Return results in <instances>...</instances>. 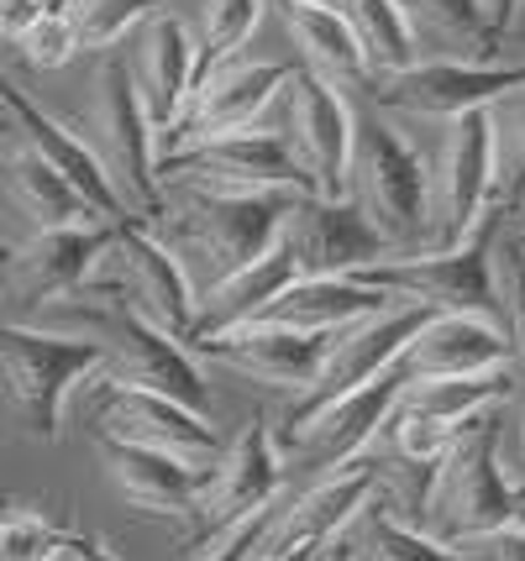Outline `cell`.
Instances as JSON below:
<instances>
[{
  "label": "cell",
  "mask_w": 525,
  "mask_h": 561,
  "mask_svg": "<svg viewBox=\"0 0 525 561\" xmlns=\"http://www.w3.org/2000/svg\"><path fill=\"white\" fill-rule=\"evenodd\" d=\"M26 325H43V331L101 346V373L90 378L95 389H148L205 415V378L195 367V357L174 336L152 331L142 316H132L116 294L84 284V289L32 310Z\"/></svg>",
  "instance_id": "1"
},
{
  "label": "cell",
  "mask_w": 525,
  "mask_h": 561,
  "mask_svg": "<svg viewBox=\"0 0 525 561\" xmlns=\"http://www.w3.org/2000/svg\"><path fill=\"white\" fill-rule=\"evenodd\" d=\"M163 210L152 220V237L169 247L195 299L221 278L248 268L278 242V216L289 195H248V190H210V184H158Z\"/></svg>",
  "instance_id": "2"
},
{
  "label": "cell",
  "mask_w": 525,
  "mask_h": 561,
  "mask_svg": "<svg viewBox=\"0 0 525 561\" xmlns=\"http://www.w3.org/2000/svg\"><path fill=\"white\" fill-rule=\"evenodd\" d=\"M347 199L389 257L425 247V158L384 116H352Z\"/></svg>",
  "instance_id": "3"
},
{
  "label": "cell",
  "mask_w": 525,
  "mask_h": 561,
  "mask_svg": "<svg viewBox=\"0 0 525 561\" xmlns=\"http://www.w3.org/2000/svg\"><path fill=\"white\" fill-rule=\"evenodd\" d=\"M521 504V493L504 483L500 467V420L478 415L463 425V436L447 446V457L436 462V483L425 499L421 530L436 546H478L494 540L510 525V514Z\"/></svg>",
  "instance_id": "4"
},
{
  "label": "cell",
  "mask_w": 525,
  "mask_h": 561,
  "mask_svg": "<svg viewBox=\"0 0 525 561\" xmlns=\"http://www.w3.org/2000/svg\"><path fill=\"white\" fill-rule=\"evenodd\" d=\"M500 226H504V216H489L468 242L452 247V252L384 257V263L357 268L352 278L378 294H389V299H404V305H425V310H436V316H468V320H483V325H500L504 331L500 289H494Z\"/></svg>",
  "instance_id": "5"
},
{
  "label": "cell",
  "mask_w": 525,
  "mask_h": 561,
  "mask_svg": "<svg viewBox=\"0 0 525 561\" xmlns=\"http://www.w3.org/2000/svg\"><path fill=\"white\" fill-rule=\"evenodd\" d=\"M75 137L90 147L95 169L105 173L111 195L126 216L137 220H158L163 210V190H158V152H152V126L137 105V90H132V73H126V58L105 53L101 73H95V105H90V122L84 131L75 126Z\"/></svg>",
  "instance_id": "6"
},
{
  "label": "cell",
  "mask_w": 525,
  "mask_h": 561,
  "mask_svg": "<svg viewBox=\"0 0 525 561\" xmlns=\"http://www.w3.org/2000/svg\"><path fill=\"white\" fill-rule=\"evenodd\" d=\"M494 216V158H489V122L468 111L447 122L436 158L425 163V247L452 252Z\"/></svg>",
  "instance_id": "7"
},
{
  "label": "cell",
  "mask_w": 525,
  "mask_h": 561,
  "mask_svg": "<svg viewBox=\"0 0 525 561\" xmlns=\"http://www.w3.org/2000/svg\"><path fill=\"white\" fill-rule=\"evenodd\" d=\"M101 373V346L58 336L26 320H0V383L22 404L26 425L43 440H58L64 404L79 383H90Z\"/></svg>",
  "instance_id": "8"
},
{
  "label": "cell",
  "mask_w": 525,
  "mask_h": 561,
  "mask_svg": "<svg viewBox=\"0 0 525 561\" xmlns=\"http://www.w3.org/2000/svg\"><path fill=\"white\" fill-rule=\"evenodd\" d=\"M90 289L116 294L132 316H142L152 331L184 342L190 336V320H195V294L184 284L179 263L169 257V247L152 237L148 220L122 216L111 226V242H105L101 263L90 273Z\"/></svg>",
  "instance_id": "9"
},
{
  "label": "cell",
  "mask_w": 525,
  "mask_h": 561,
  "mask_svg": "<svg viewBox=\"0 0 525 561\" xmlns=\"http://www.w3.org/2000/svg\"><path fill=\"white\" fill-rule=\"evenodd\" d=\"M436 316V310H425V305H404L395 299L389 310H378V316L357 320L347 331H336V336H326V363L316 373V383L278 415V436H289V431H300L310 415H321L326 404H336V399H347L357 393L363 383H374L378 373H389V367L400 363V352L415 336H421V325Z\"/></svg>",
  "instance_id": "10"
},
{
  "label": "cell",
  "mask_w": 525,
  "mask_h": 561,
  "mask_svg": "<svg viewBox=\"0 0 525 561\" xmlns=\"http://www.w3.org/2000/svg\"><path fill=\"white\" fill-rule=\"evenodd\" d=\"M158 184H210V190H248V195H310L300 163L274 126H242L226 137L174 147L158 158Z\"/></svg>",
  "instance_id": "11"
},
{
  "label": "cell",
  "mask_w": 525,
  "mask_h": 561,
  "mask_svg": "<svg viewBox=\"0 0 525 561\" xmlns=\"http://www.w3.org/2000/svg\"><path fill=\"white\" fill-rule=\"evenodd\" d=\"M284 493V457L274 446V425L263 415H252L231 446H221V457L205 467L201 478V510H195V536L184 540L190 551L210 546L226 536L231 525L252 519L258 510H269Z\"/></svg>",
  "instance_id": "12"
},
{
  "label": "cell",
  "mask_w": 525,
  "mask_h": 561,
  "mask_svg": "<svg viewBox=\"0 0 525 561\" xmlns=\"http://www.w3.org/2000/svg\"><path fill=\"white\" fill-rule=\"evenodd\" d=\"M400 393H404V373H400V363H395L389 373H378L374 383H363L357 393L326 404L321 415H310L300 431L278 436L274 440L278 457L289 451L295 467L310 472V478L347 472V467H357L363 457H374V440H378V431H384V420L395 415Z\"/></svg>",
  "instance_id": "13"
},
{
  "label": "cell",
  "mask_w": 525,
  "mask_h": 561,
  "mask_svg": "<svg viewBox=\"0 0 525 561\" xmlns=\"http://www.w3.org/2000/svg\"><path fill=\"white\" fill-rule=\"evenodd\" d=\"M284 126L278 137L289 147V158L300 163L310 195L347 199V152H352V105L342 90L321 84L316 73L289 69L284 79Z\"/></svg>",
  "instance_id": "14"
},
{
  "label": "cell",
  "mask_w": 525,
  "mask_h": 561,
  "mask_svg": "<svg viewBox=\"0 0 525 561\" xmlns=\"http://www.w3.org/2000/svg\"><path fill=\"white\" fill-rule=\"evenodd\" d=\"M525 90V64H452V58H421L404 73L374 79L368 100L378 111H404V116H431V122H457L468 111H489L500 95Z\"/></svg>",
  "instance_id": "15"
},
{
  "label": "cell",
  "mask_w": 525,
  "mask_h": 561,
  "mask_svg": "<svg viewBox=\"0 0 525 561\" xmlns=\"http://www.w3.org/2000/svg\"><path fill=\"white\" fill-rule=\"evenodd\" d=\"M289 69L295 64H284V58H226V64H216L190 90V105L174 122V131L158 142V158H169L174 147L205 142V137H226V131L258 126V116L278 100Z\"/></svg>",
  "instance_id": "16"
},
{
  "label": "cell",
  "mask_w": 525,
  "mask_h": 561,
  "mask_svg": "<svg viewBox=\"0 0 525 561\" xmlns=\"http://www.w3.org/2000/svg\"><path fill=\"white\" fill-rule=\"evenodd\" d=\"M278 247L295 257L300 278H352L368 263H384L389 252L368 231V220L352 210V199L289 195L278 216Z\"/></svg>",
  "instance_id": "17"
},
{
  "label": "cell",
  "mask_w": 525,
  "mask_h": 561,
  "mask_svg": "<svg viewBox=\"0 0 525 561\" xmlns=\"http://www.w3.org/2000/svg\"><path fill=\"white\" fill-rule=\"evenodd\" d=\"M111 226H116V220L32 231L22 247H11V257H5V278H0V294L32 316V310H43V305H53V299L84 289V284H90V273H95V263H101L105 242H111Z\"/></svg>",
  "instance_id": "18"
},
{
  "label": "cell",
  "mask_w": 525,
  "mask_h": 561,
  "mask_svg": "<svg viewBox=\"0 0 525 561\" xmlns=\"http://www.w3.org/2000/svg\"><path fill=\"white\" fill-rule=\"evenodd\" d=\"M95 389V383H90ZM101 410H95V436H116L126 446H148L163 451L174 462L190 467H210L221 457V436L201 410H184L163 393L148 389H101Z\"/></svg>",
  "instance_id": "19"
},
{
  "label": "cell",
  "mask_w": 525,
  "mask_h": 561,
  "mask_svg": "<svg viewBox=\"0 0 525 561\" xmlns=\"http://www.w3.org/2000/svg\"><path fill=\"white\" fill-rule=\"evenodd\" d=\"M132 90H137V105L152 126V152L158 142L174 131V122L190 105V90H195V48H190V26L174 22L169 11H152L148 22L132 32Z\"/></svg>",
  "instance_id": "20"
},
{
  "label": "cell",
  "mask_w": 525,
  "mask_h": 561,
  "mask_svg": "<svg viewBox=\"0 0 525 561\" xmlns=\"http://www.w3.org/2000/svg\"><path fill=\"white\" fill-rule=\"evenodd\" d=\"M190 357H210V363L242 373L252 383H269V389H284L300 399L316 373L326 363V336H305V331H289V325H237L226 336H210L201 346H184Z\"/></svg>",
  "instance_id": "21"
},
{
  "label": "cell",
  "mask_w": 525,
  "mask_h": 561,
  "mask_svg": "<svg viewBox=\"0 0 525 561\" xmlns=\"http://www.w3.org/2000/svg\"><path fill=\"white\" fill-rule=\"evenodd\" d=\"M0 111H5V122H11V131L22 137L26 152H37L43 163H48L69 190H75L90 210L101 220H122L126 210L116 205V195H111V184H105V173L95 169V158H90V147L75 137V126L53 122L48 111L37 105V100H26L11 79H5V69H0Z\"/></svg>",
  "instance_id": "22"
},
{
  "label": "cell",
  "mask_w": 525,
  "mask_h": 561,
  "mask_svg": "<svg viewBox=\"0 0 525 561\" xmlns=\"http://www.w3.org/2000/svg\"><path fill=\"white\" fill-rule=\"evenodd\" d=\"M95 446H101V462L111 472V483L126 493V504H137L142 514H158V519H179L184 540L195 536L205 467L174 462V457L148 451V446H126L116 436H95Z\"/></svg>",
  "instance_id": "23"
},
{
  "label": "cell",
  "mask_w": 525,
  "mask_h": 561,
  "mask_svg": "<svg viewBox=\"0 0 525 561\" xmlns=\"http://www.w3.org/2000/svg\"><path fill=\"white\" fill-rule=\"evenodd\" d=\"M510 342L500 325H483L468 316H431L421 325V336L400 352L404 383L421 378H494L510 373Z\"/></svg>",
  "instance_id": "24"
},
{
  "label": "cell",
  "mask_w": 525,
  "mask_h": 561,
  "mask_svg": "<svg viewBox=\"0 0 525 561\" xmlns=\"http://www.w3.org/2000/svg\"><path fill=\"white\" fill-rule=\"evenodd\" d=\"M300 273H295V257L284 252V247H269L263 257H252L248 268H237L231 278H221L216 289L195 299V320H190V336L179 346H201L210 336H226V331H237V325H252V320L263 316L269 305H274L278 294L289 289Z\"/></svg>",
  "instance_id": "25"
},
{
  "label": "cell",
  "mask_w": 525,
  "mask_h": 561,
  "mask_svg": "<svg viewBox=\"0 0 525 561\" xmlns=\"http://www.w3.org/2000/svg\"><path fill=\"white\" fill-rule=\"evenodd\" d=\"M389 305H395L389 294L368 289L357 278H295L258 320L263 325H289V331H305V336H336V331H347V325L378 316Z\"/></svg>",
  "instance_id": "26"
},
{
  "label": "cell",
  "mask_w": 525,
  "mask_h": 561,
  "mask_svg": "<svg viewBox=\"0 0 525 561\" xmlns=\"http://www.w3.org/2000/svg\"><path fill=\"white\" fill-rule=\"evenodd\" d=\"M410 43H415V64L421 58H452V64H494L500 53V32L483 16V0H395Z\"/></svg>",
  "instance_id": "27"
},
{
  "label": "cell",
  "mask_w": 525,
  "mask_h": 561,
  "mask_svg": "<svg viewBox=\"0 0 525 561\" xmlns=\"http://www.w3.org/2000/svg\"><path fill=\"white\" fill-rule=\"evenodd\" d=\"M284 32L295 37L300 48V69L316 73L331 90H368V69H363V53L352 43L342 11H300V5H278Z\"/></svg>",
  "instance_id": "28"
},
{
  "label": "cell",
  "mask_w": 525,
  "mask_h": 561,
  "mask_svg": "<svg viewBox=\"0 0 525 561\" xmlns=\"http://www.w3.org/2000/svg\"><path fill=\"white\" fill-rule=\"evenodd\" d=\"M510 389H515L510 373H494V378H421V383H404L395 410L457 436L468 420L494 415V404L510 399Z\"/></svg>",
  "instance_id": "29"
},
{
  "label": "cell",
  "mask_w": 525,
  "mask_h": 561,
  "mask_svg": "<svg viewBox=\"0 0 525 561\" xmlns=\"http://www.w3.org/2000/svg\"><path fill=\"white\" fill-rule=\"evenodd\" d=\"M5 199L32 220V231H53V226H90V220H101L84 199L58 179V173L37 158V152H26L16 147L11 152V163H5Z\"/></svg>",
  "instance_id": "30"
},
{
  "label": "cell",
  "mask_w": 525,
  "mask_h": 561,
  "mask_svg": "<svg viewBox=\"0 0 525 561\" xmlns=\"http://www.w3.org/2000/svg\"><path fill=\"white\" fill-rule=\"evenodd\" d=\"M336 540H342L347 561H483V557H463V551L436 546L425 530L400 525L389 510H378L374 499L352 514V525Z\"/></svg>",
  "instance_id": "31"
},
{
  "label": "cell",
  "mask_w": 525,
  "mask_h": 561,
  "mask_svg": "<svg viewBox=\"0 0 525 561\" xmlns=\"http://www.w3.org/2000/svg\"><path fill=\"white\" fill-rule=\"evenodd\" d=\"M336 11H342L352 43L363 53L368 84H374V79H389V73H404L415 64V43H410V26H404L395 0H342Z\"/></svg>",
  "instance_id": "32"
},
{
  "label": "cell",
  "mask_w": 525,
  "mask_h": 561,
  "mask_svg": "<svg viewBox=\"0 0 525 561\" xmlns=\"http://www.w3.org/2000/svg\"><path fill=\"white\" fill-rule=\"evenodd\" d=\"M489 158H494V216H515L525 199V90L500 95L489 111Z\"/></svg>",
  "instance_id": "33"
},
{
  "label": "cell",
  "mask_w": 525,
  "mask_h": 561,
  "mask_svg": "<svg viewBox=\"0 0 525 561\" xmlns=\"http://www.w3.org/2000/svg\"><path fill=\"white\" fill-rule=\"evenodd\" d=\"M258 11L263 0H201V16H195V32H190V48H195V84L205 73L237 58V48L252 37L258 26Z\"/></svg>",
  "instance_id": "34"
},
{
  "label": "cell",
  "mask_w": 525,
  "mask_h": 561,
  "mask_svg": "<svg viewBox=\"0 0 525 561\" xmlns=\"http://www.w3.org/2000/svg\"><path fill=\"white\" fill-rule=\"evenodd\" d=\"M169 0H64V22L75 32V43L84 53H111L126 32L148 22L152 11H163Z\"/></svg>",
  "instance_id": "35"
},
{
  "label": "cell",
  "mask_w": 525,
  "mask_h": 561,
  "mask_svg": "<svg viewBox=\"0 0 525 561\" xmlns=\"http://www.w3.org/2000/svg\"><path fill=\"white\" fill-rule=\"evenodd\" d=\"M69 546H75V530H64L48 514L26 504L0 510V561H58L69 557Z\"/></svg>",
  "instance_id": "36"
},
{
  "label": "cell",
  "mask_w": 525,
  "mask_h": 561,
  "mask_svg": "<svg viewBox=\"0 0 525 561\" xmlns=\"http://www.w3.org/2000/svg\"><path fill=\"white\" fill-rule=\"evenodd\" d=\"M494 289H500L510 357L525 363V247H515V242L494 247Z\"/></svg>",
  "instance_id": "37"
},
{
  "label": "cell",
  "mask_w": 525,
  "mask_h": 561,
  "mask_svg": "<svg viewBox=\"0 0 525 561\" xmlns=\"http://www.w3.org/2000/svg\"><path fill=\"white\" fill-rule=\"evenodd\" d=\"M16 48H22V58L32 69H64L79 53V43H75V32H69V22H64V11L48 5V11L16 37Z\"/></svg>",
  "instance_id": "38"
},
{
  "label": "cell",
  "mask_w": 525,
  "mask_h": 561,
  "mask_svg": "<svg viewBox=\"0 0 525 561\" xmlns=\"http://www.w3.org/2000/svg\"><path fill=\"white\" fill-rule=\"evenodd\" d=\"M274 504H269V510H258L252 519H242V525H231V530L216 536L210 546H201L195 561H252L258 557V546H263V536H269V525H274Z\"/></svg>",
  "instance_id": "39"
},
{
  "label": "cell",
  "mask_w": 525,
  "mask_h": 561,
  "mask_svg": "<svg viewBox=\"0 0 525 561\" xmlns=\"http://www.w3.org/2000/svg\"><path fill=\"white\" fill-rule=\"evenodd\" d=\"M43 11H48V0H0V43H16Z\"/></svg>",
  "instance_id": "40"
},
{
  "label": "cell",
  "mask_w": 525,
  "mask_h": 561,
  "mask_svg": "<svg viewBox=\"0 0 525 561\" xmlns=\"http://www.w3.org/2000/svg\"><path fill=\"white\" fill-rule=\"evenodd\" d=\"M525 11V0H483V16H489V26H494V32H510V26H515V16H521Z\"/></svg>",
  "instance_id": "41"
},
{
  "label": "cell",
  "mask_w": 525,
  "mask_h": 561,
  "mask_svg": "<svg viewBox=\"0 0 525 561\" xmlns=\"http://www.w3.org/2000/svg\"><path fill=\"white\" fill-rule=\"evenodd\" d=\"M69 557H75V561H116V551H111L101 536H79V530H75V546H69Z\"/></svg>",
  "instance_id": "42"
},
{
  "label": "cell",
  "mask_w": 525,
  "mask_h": 561,
  "mask_svg": "<svg viewBox=\"0 0 525 561\" xmlns=\"http://www.w3.org/2000/svg\"><path fill=\"white\" fill-rule=\"evenodd\" d=\"M500 48H525V11L515 16V26L500 37ZM510 64H525V53H521V58H510Z\"/></svg>",
  "instance_id": "43"
},
{
  "label": "cell",
  "mask_w": 525,
  "mask_h": 561,
  "mask_svg": "<svg viewBox=\"0 0 525 561\" xmlns=\"http://www.w3.org/2000/svg\"><path fill=\"white\" fill-rule=\"evenodd\" d=\"M278 5H300V11H336L342 0H278Z\"/></svg>",
  "instance_id": "44"
},
{
  "label": "cell",
  "mask_w": 525,
  "mask_h": 561,
  "mask_svg": "<svg viewBox=\"0 0 525 561\" xmlns=\"http://www.w3.org/2000/svg\"><path fill=\"white\" fill-rule=\"evenodd\" d=\"M331 561H347V551H342V540H331Z\"/></svg>",
  "instance_id": "45"
},
{
  "label": "cell",
  "mask_w": 525,
  "mask_h": 561,
  "mask_svg": "<svg viewBox=\"0 0 525 561\" xmlns=\"http://www.w3.org/2000/svg\"><path fill=\"white\" fill-rule=\"evenodd\" d=\"M5 257H11V247L0 242V278H5Z\"/></svg>",
  "instance_id": "46"
},
{
  "label": "cell",
  "mask_w": 525,
  "mask_h": 561,
  "mask_svg": "<svg viewBox=\"0 0 525 561\" xmlns=\"http://www.w3.org/2000/svg\"><path fill=\"white\" fill-rule=\"evenodd\" d=\"M521 457H525V410H521Z\"/></svg>",
  "instance_id": "47"
},
{
  "label": "cell",
  "mask_w": 525,
  "mask_h": 561,
  "mask_svg": "<svg viewBox=\"0 0 525 561\" xmlns=\"http://www.w3.org/2000/svg\"><path fill=\"white\" fill-rule=\"evenodd\" d=\"M316 561H331V540H326V546H321V557H316Z\"/></svg>",
  "instance_id": "48"
},
{
  "label": "cell",
  "mask_w": 525,
  "mask_h": 561,
  "mask_svg": "<svg viewBox=\"0 0 525 561\" xmlns=\"http://www.w3.org/2000/svg\"><path fill=\"white\" fill-rule=\"evenodd\" d=\"M515 216H521V226H525V199H521V205H515Z\"/></svg>",
  "instance_id": "49"
},
{
  "label": "cell",
  "mask_w": 525,
  "mask_h": 561,
  "mask_svg": "<svg viewBox=\"0 0 525 561\" xmlns=\"http://www.w3.org/2000/svg\"><path fill=\"white\" fill-rule=\"evenodd\" d=\"M48 5H53V11H58V5H64V0H48Z\"/></svg>",
  "instance_id": "50"
}]
</instances>
